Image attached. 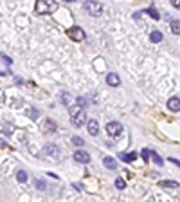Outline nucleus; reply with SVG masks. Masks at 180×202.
<instances>
[{"label": "nucleus", "instance_id": "nucleus-1", "mask_svg": "<svg viewBox=\"0 0 180 202\" xmlns=\"http://www.w3.org/2000/svg\"><path fill=\"white\" fill-rule=\"evenodd\" d=\"M56 9H58V2H54V0H38L34 5V11L38 15H51Z\"/></svg>", "mask_w": 180, "mask_h": 202}, {"label": "nucleus", "instance_id": "nucleus-2", "mask_svg": "<svg viewBox=\"0 0 180 202\" xmlns=\"http://www.w3.org/2000/svg\"><path fill=\"white\" fill-rule=\"evenodd\" d=\"M85 9L90 16H101L103 13V4L96 2V0H90V2H85Z\"/></svg>", "mask_w": 180, "mask_h": 202}, {"label": "nucleus", "instance_id": "nucleus-3", "mask_svg": "<svg viewBox=\"0 0 180 202\" xmlns=\"http://www.w3.org/2000/svg\"><path fill=\"white\" fill-rule=\"evenodd\" d=\"M43 155H47V157H51V159H54V162L60 159L61 152L60 148L56 146V144H52V142H49V144H45L43 146Z\"/></svg>", "mask_w": 180, "mask_h": 202}, {"label": "nucleus", "instance_id": "nucleus-4", "mask_svg": "<svg viewBox=\"0 0 180 202\" xmlns=\"http://www.w3.org/2000/svg\"><path fill=\"white\" fill-rule=\"evenodd\" d=\"M56 130H58V124H56V121L52 117H45L43 119V123H41V132L43 134H54Z\"/></svg>", "mask_w": 180, "mask_h": 202}, {"label": "nucleus", "instance_id": "nucleus-5", "mask_svg": "<svg viewBox=\"0 0 180 202\" xmlns=\"http://www.w3.org/2000/svg\"><path fill=\"white\" fill-rule=\"evenodd\" d=\"M106 132H108V135L117 137V135H121V132H122V124H121L119 121H110L106 124Z\"/></svg>", "mask_w": 180, "mask_h": 202}, {"label": "nucleus", "instance_id": "nucleus-6", "mask_svg": "<svg viewBox=\"0 0 180 202\" xmlns=\"http://www.w3.org/2000/svg\"><path fill=\"white\" fill-rule=\"evenodd\" d=\"M69 36H70L74 41H83L85 40V31L81 29L79 25H74V27L69 29Z\"/></svg>", "mask_w": 180, "mask_h": 202}, {"label": "nucleus", "instance_id": "nucleus-7", "mask_svg": "<svg viewBox=\"0 0 180 202\" xmlns=\"http://www.w3.org/2000/svg\"><path fill=\"white\" fill-rule=\"evenodd\" d=\"M70 123L76 126V128H79V126H83L85 123H86V114H85V110H81L79 114H76L74 117H70Z\"/></svg>", "mask_w": 180, "mask_h": 202}, {"label": "nucleus", "instance_id": "nucleus-8", "mask_svg": "<svg viewBox=\"0 0 180 202\" xmlns=\"http://www.w3.org/2000/svg\"><path fill=\"white\" fill-rule=\"evenodd\" d=\"M74 161L81 162V164H86V162L90 161V155L85 150H78V152H74Z\"/></svg>", "mask_w": 180, "mask_h": 202}, {"label": "nucleus", "instance_id": "nucleus-9", "mask_svg": "<svg viewBox=\"0 0 180 202\" xmlns=\"http://www.w3.org/2000/svg\"><path fill=\"white\" fill-rule=\"evenodd\" d=\"M86 126H88V134L90 135H97L99 134V123H97V119H88Z\"/></svg>", "mask_w": 180, "mask_h": 202}, {"label": "nucleus", "instance_id": "nucleus-10", "mask_svg": "<svg viewBox=\"0 0 180 202\" xmlns=\"http://www.w3.org/2000/svg\"><path fill=\"white\" fill-rule=\"evenodd\" d=\"M106 83H108L110 87H119L121 85V78L115 74V72H108V74H106Z\"/></svg>", "mask_w": 180, "mask_h": 202}, {"label": "nucleus", "instance_id": "nucleus-11", "mask_svg": "<svg viewBox=\"0 0 180 202\" xmlns=\"http://www.w3.org/2000/svg\"><path fill=\"white\" fill-rule=\"evenodd\" d=\"M168 108H169V110H173V112H178V110H180L178 96H173V98H169V99H168Z\"/></svg>", "mask_w": 180, "mask_h": 202}, {"label": "nucleus", "instance_id": "nucleus-12", "mask_svg": "<svg viewBox=\"0 0 180 202\" xmlns=\"http://www.w3.org/2000/svg\"><path fill=\"white\" fill-rule=\"evenodd\" d=\"M119 159L124 162H132L137 159V153L135 152H130V153H126V152H122V153H119Z\"/></svg>", "mask_w": 180, "mask_h": 202}, {"label": "nucleus", "instance_id": "nucleus-13", "mask_svg": "<svg viewBox=\"0 0 180 202\" xmlns=\"http://www.w3.org/2000/svg\"><path fill=\"white\" fill-rule=\"evenodd\" d=\"M103 164H104L108 170H115V168H117V161H115L114 157H104V159H103Z\"/></svg>", "mask_w": 180, "mask_h": 202}, {"label": "nucleus", "instance_id": "nucleus-14", "mask_svg": "<svg viewBox=\"0 0 180 202\" xmlns=\"http://www.w3.org/2000/svg\"><path fill=\"white\" fill-rule=\"evenodd\" d=\"M60 99L63 105H67V106H70V103H72V96L69 94V92H61L60 94Z\"/></svg>", "mask_w": 180, "mask_h": 202}, {"label": "nucleus", "instance_id": "nucleus-15", "mask_svg": "<svg viewBox=\"0 0 180 202\" xmlns=\"http://www.w3.org/2000/svg\"><path fill=\"white\" fill-rule=\"evenodd\" d=\"M150 40L153 41V43H159V41H162V33H160V31H151Z\"/></svg>", "mask_w": 180, "mask_h": 202}, {"label": "nucleus", "instance_id": "nucleus-16", "mask_svg": "<svg viewBox=\"0 0 180 202\" xmlns=\"http://www.w3.org/2000/svg\"><path fill=\"white\" fill-rule=\"evenodd\" d=\"M159 184L162 186V188H173V189L178 188V182H175V181H160Z\"/></svg>", "mask_w": 180, "mask_h": 202}, {"label": "nucleus", "instance_id": "nucleus-17", "mask_svg": "<svg viewBox=\"0 0 180 202\" xmlns=\"http://www.w3.org/2000/svg\"><path fill=\"white\" fill-rule=\"evenodd\" d=\"M144 13H146V15H150V16H151L153 20H159V18H160V16H159V13L155 11V7H153V5H150V7H148V9H146Z\"/></svg>", "mask_w": 180, "mask_h": 202}, {"label": "nucleus", "instance_id": "nucleus-18", "mask_svg": "<svg viewBox=\"0 0 180 202\" xmlns=\"http://www.w3.org/2000/svg\"><path fill=\"white\" fill-rule=\"evenodd\" d=\"M27 116H29L33 121H36V119L40 117V112H38L36 108H29V110H27Z\"/></svg>", "mask_w": 180, "mask_h": 202}, {"label": "nucleus", "instance_id": "nucleus-19", "mask_svg": "<svg viewBox=\"0 0 180 202\" xmlns=\"http://www.w3.org/2000/svg\"><path fill=\"white\" fill-rule=\"evenodd\" d=\"M150 155L153 157V161H155V164H159V166H162L164 164V161H162V157H160L157 152H150Z\"/></svg>", "mask_w": 180, "mask_h": 202}, {"label": "nucleus", "instance_id": "nucleus-20", "mask_svg": "<svg viewBox=\"0 0 180 202\" xmlns=\"http://www.w3.org/2000/svg\"><path fill=\"white\" fill-rule=\"evenodd\" d=\"M34 186L40 189V191H43V189H47V184L41 181V179H34Z\"/></svg>", "mask_w": 180, "mask_h": 202}, {"label": "nucleus", "instance_id": "nucleus-21", "mask_svg": "<svg viewBox=\"0 0 180 202\" xmlns=\"http://www.w3.org/2000/svg\"><path fill=\"white\" fill-rule=\"evenodd\" d=\"M171 29H173V33H175V34H178V33H180V22L178 20H173V22H171Z\"/></svg>", "mask_w": 180, "mask_h": 202}, {"label": "nucleus", "instance_id": "nucleus-22", "mask_svg": "<svg viewBox=\"0 0 180 202\" xmlns=\"http://www.w3.org/2000/svg\"><path fill=\"white\" fill-rule=\"evenodd\" d=\"M16 179H18V182H25L27 181V173H25L23 170H20V171L16 173Z\"/></svg>", "mask_w": 180, "mask_h": 202}, {"label": "nucleus", "instance_id": "nucleus-23", "mask_svg": "<svg viewBox=\"0 0 180 202\" xmlns=\"http://www.w3.org/2000/svg\"><path fill=\"white\" fill-rule=\"evenodd\" d=\"M124 186H126V182L122 181L121 177H117V179H115V188H117V189H124Z\"/></svg>", "mask_w": 180, "mask_h": 202}, {"label": "nucleus", "instance_id": "nucleus-24", "mask_svg": "<svg viewBox=\"0 0 180 202\" xmlns=\"http://www.w3.org/2000/svg\"><path fill=\"white\" fill-rule=\"evenodd\" d=\"M140 157H142L144 161H148V159H150V150H146V148H144V150L140 152Z\"/></svg>", "mask_w": 180, "mask_h": 202}, {"label": "nucleus", "instance_id": "nucleus-25", "mask_svg": "<svg viewBox=\"0 0 180 202\" xmlns=\"http://www.w3.org/2000/svg\"><path fill=\"white\" fill-rule=\"evenodd\" d=\"M72 142H74L76 146H83V139H81V137H72Z\"/></svg>", "mask_w": 180, "mask_h": 202}, {"label": "nucleus", "instance_id": "nucleus-26", "mask_svg": "<svg viewBox=\"0 0 180 202\" xmlns=\"http://www.w3.org/2000/svg\"><path fill=\"white\" fill-rule=\"evenodd\" d=\"M2 58L5 61V65H11V58H9V56H4V54H2Z\"/></svg>", "mask_w": 180, "mask_h": 202}, {"label": "nucleus", "instance_id": "nucleus-27", "mask_svg": "<svg viewBox=\"0 0 180 202\" xmlns=\"http://www.w3.org/2000/svg\"><path fill=\"white\" fill-rule=\"evenodd\" d=\"M0 148H7V142H5V141H2V139H0Z\"/></svg>", "mask_w": 180, "mask_h": 202}]
</instances>
